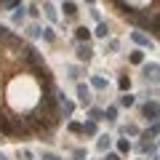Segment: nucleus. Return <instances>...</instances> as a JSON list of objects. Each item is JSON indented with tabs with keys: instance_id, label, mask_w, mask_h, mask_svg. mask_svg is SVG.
Segmentation results:
<instances>
[{
	"instance_id": "nucleus-1",
	"label": "nucleus",
	"mask_w": 160,
	"mask_h": 160,
	"mask_svg": "<svg viewBox=\"0 0 160 160\" xmlns=\"http://www.w3.org/2000/svg\"><path fill=\"white\" fill-rule=\"evenodd\" d=\"M142 118H147L149 123L160 120V104H158V102H147V104L142 107Z\"/></svg>"
},
{
	"instance_id": "nucleus-2",
	"label": "nucleus",
	"mask_w": 160,
	"mask_h": 160,
	"mask_svg": "<svg viewBox=\"0 0 160 160\" xmlns=\"http://www.w3.org/2000/svg\"><path fill=\"white\" fill-rule=\"evenodd\" d=\"M144 78L152 83H160V64H144Z\"/></svg>"
},
{
	"instance_id": "nucleus-3",
	"label": "nucleus",
	"mask_w": 160,
	"mask_h": 160,
	"mask_svg": "<svg viewBox=\"0 0 160 160\" xmlns=\"http://www.w3.org/2000/svg\"><path fill=\"white\" fill-rule=\"evenodd\" d=\"M91 56H93V48L88 43H78V59L80 62H91Z\"/></svg>"
},
{
	"instance_id": "nucleus-4",
	"label": "nucleus",
	"mask_w": 160,
	"mask_h": 160,
	"mask_svg": "<svg viewBox=\"0 0 160 160\" xmlns=\"http://www.w3.org/2000/svg\"><path fill=\"white\" fill-rule=\"evenodd\" d=\"M78 99L80 104H91V91H88L86 83H78Z\"/></svg>"
},
{
	"instance_id": "nucleus-5",
	"label": "nucleus",
	"mask_w": 160,
	"mask_h": 160,
	"mask_svg": "<svg viewBox=\"0 0 160 160\" xmlns=\"http://www.w3.org/2000/svg\"><path fill=\"white\" fill-rule=\"evenodd\" d=\"M131 40L136 46H142V48H152V40H149L147 35H142V32H131Z\"/></svg>"
},
{
	"instance_id": "nucleus-6",
	"label": "nucleus",
	"mask_w": 160,
	"mask_h": 160,
	"mask_svg": "<svg viewBox=\"0 0 160 160\" xmlns=\"http://www.w3.org/2000/svg\"><path fill=\"white\" fill-rule=\"evenodd\" d=\"M59 109H62V115H67V118H69V115H72V109H75V104L72 102H67V99H59Z\"/></svg>"
},
{
	"instance_id": "nucleus-7",
	"label": "nucleus",
	"mask_w": 160,
	"mask_h": 160,
	"mask_svg": "<svg viewBox=\"0 0 160 160\" xmlns=\"http://www.w3.org/2000/svg\"><path fill=\"white\" fill-rule=\"evenodd\" d=\"M0 40H6V43H11V46H16V43H19V40L8 32V27H3V24H0Z\"/></svg>"
},
{
	"instance_id": "nucleus-8",
	"label": "nucleus",
	"mask_w": 160,
	"mask_h": 160,
	"mask_svg": "<svg viewBox=\"0 0 160 160\" xmlns=\"http://www.w3.org/2000/svg\"><path fill=\"white\" fill-rule=\"evenodd\" d=\"M75 38H78V43H88V38H91V32H88L86 27H78V29H75Z\"/></svg>"
},
{
	"instance_id": "nucleus-9",
	"label": "nucleus",
	"mask_w": 160,
	"mask_h": 160,
	"mask_svg": "<svg viewBox=\"0 0 160 160\" xmlns=\"http://www.w3.org/2000/svg\"><path fill=\"white\" fill-rule=\"evenodd\" d=\"M91 86L96 88V91H104V88H107V80H104L102 75H93V78H91Z\"/></svg>"
},
{
	"instance_id": "nucleus-10",
	"label": "nucleus",
	"mask_w": 160,
	"mask_h": 160,
	"mask_svg": "<svg viewBox=\"0 0 160 160\" xmlns=\"http://www.w3.org/2000/svg\"><path fill=\"white\" fill-rule=\"evenodd\" d=\"M109 142H112L109 136H99V142H96V149H99V152H107V149H109Z\"/></svg>"
},
{
	"instance_id": "nucleus-11",
	"label": "nucleus",
	"mask_w": 160,
	"mask_h": 160,
	"mask_svg": "<svg viewBox=\"0 0 160 160\" xmlns=\"http://www.w3.org/2000/svg\"><path fill=\"white\" fill-rule=\"evenodd\" d=\"M133 102H136V99H133V93L123 91V96H120V104H123V107H133Z\"/></svg>"
},
{
	"instance_id": "nucleus-12",
	"label": "nucleus",
	"mask_w": 160,
	"mask_h": 160,
	"mask_svg": "<svg viewBox=\"0 0 160 160\" xmlns=\"http://www.w3.org/2000/svg\"><path fill=\"white\" fill-rule=\"evenodd\" d=\"M83 133H88V136H96V120H88L86 126H83Z\"/></svg>"
},
{
	"instance_id": "nucleus-13",
	"label": "nucleus",
	"mask_w": 160,
	"mask_h": 160,
	"mask_svg": "<svg viewBox=\"0 0 160 160\" xmlns=\"http://www.w3.org/2000/svg\"><path fill=\"white\" fill-rule=\"evenodd\" d=\"M62 11L67 13V16H75V13H78V6H75V3H69V0H67V3H64V6H62Z\"/></svg>"
},
{
	"instance_id": "nucleus-14",
	"label": "nucleus",
	"mask_w": 160,
	"mask_h": 160,
	"mask_svg": "<svg viewBox=\"0 0 160 160\" xmlns=\"http://www.w3.org/2000/svg\"><path fill=\"white\" fill-rule=\"evenodd\" d=\"M93 35H96V38H107V35H109V27H107L104 22H99V27H96V32H93Z\"/></svg>"
},
{
	"instance_id": "nucleus-15",
	"label": "nucleus",
	"mask_w": 160,
	"mask_h": 160,
	"mask_svg": "<svg viewBox=\"0 0 160 160\" xmlns=\"http://www.w3.org/2000/svg\"><path fill=\"white\" fill-rule=\"evenodd\" d=\"M27 35H29V38H43V27H38V24H32V27L27 29Z\"/></svg>"
},
{
	"instance_id": "nucleus-16",
	"label": "nucleus",
	"mask_w": 160,
	"mask_h": 160,
	"mask_svg": "<svg viewBox=\"0 0 160 160\" xmlns=\"http://www.w3.org/2000/svg\"><path fill=\"white\" fill-rule=\"evenodd\" d=\"M24 22V8L19 6V8H13V24H22Z\"/></svg>"
},
{
	"instance_id": "nucleus-17",
	"label": "nucleus",
	"mask_w": 160,
	"mask_h": 160,
	"mask_svg": "<svg viewBox=\"0 0 160 160\" xmlns=\"http://www.w3.org/2000/svg\"><path fill=\"white\" fill-rule=\"evenodd\" d=\"M128 59H131V64H144V53L142 51H133Z\"/></svg>"
},
{
	"instance_id": "nucleus-18",
	"label": "nucleus",
	"mask_w": 160,
	"mask_h": 160,
	"mask_svg": "<svg viewBox=\"0 0 160 160\" xmlns=\"http://www.w3.org/2000/svg\"><path fill=\"white\" fill-rule=\"evenodd\" d=\"M128 149H131V144H128L126 139H120V142H118V152L120 155H128Z\"/></svg>"
},
{
	"instance_id": "nucleus-19",
	"label": "nucleus",
	"mask_w": 160,
	"mask_h": 160,
	"mask_svg": "<svg viewBox=\"0 0 160 160\" xmlns=\"http://www.w3.org/2000/svg\"><path fill=\"white\" fill-rule=\"evenodd\" d=\"M91 118H93V120H107V112H104V109H96V107H93V109H91Z\"/></svg>"
},
{
	"instance_id": "nucleus-20",
	"label": "nucleus",
	"mask_w": 160,
	"mask_h": 160,
	"mask_svg": "<svg viewBox=\"0 0 160 160\" xmlns=\"http://www.w3.org/2000/svg\"><path fill=\"white\" fill-rule=\"evenodd\" d=\"M118 86H120V91H131V80H128L126 75H123V78L118 80Z\"/></svg>"
},
{
	"instance_id": "nucleus-21",
	"label": "nucleus",
	"mask_w": 160,
	"mask_h": 160,
	"mask_svg": "<svg viewBox=\"0 0 160 160\" xmlns=\"http://www.w3.org/2000/svg\"><path fill=\"white\" fill-rule=\"evenodd\" d=\"M43 38H46L48 43H53V40H56V32H53L51 27H46V29H43Z\"/></svg>"
},
{
	"instance_id": "nucleus-22",
	"label": "nucleus",
	"mask_w": 160,
	"mask_h": 160,
	"mask_svg": "<svg viewBox=\"0 0 160 160\" xmlns=\"http://www.w3.org/2000/svg\"><path fill=\"white\" fill-rule=\"evenodd\" d=\"M120 131H123V133H128V136H139V128H136V126H123Z\"/></svg>"
},
{
	"instance_id": "nucleus-23",
	"label": "nucleus",
	"mask_w": 160,
	"mask_h": 160,
	"mask_svg": "<svg viewBox=\"0 0 160 160\" xmlns=\"http://www.w3.org/2000/svg\"><path fill=\"white\" fill-rule=\"evenodd\" d=\"M69 131H72V133H83V126H80V123H75V120H72V123H69Z\"/></svg>"
},
{
	"instance_id": "nucleus-24",
	"label": "nucleus",
	"mask_w": 160,
	"mask_h": 160,
	"mask_svg": "<svg viewBox=\"0 0 160 160\" xmlns=\"http://www.w3.org/2000/svg\"><path fill=\"white\" fill-rule=\"evenodd\" d=\"M104 112H107V120H115V118H118V109H115V107H107Z\"/></svg>"
},
{
	"instance_id": "nucleus-25",
	"label": "nucleus",
	"mask_w": 160,
	"mask_h": 160,
	"mask_svg": "<svg viewBox=\"0 0 160 160\" xmlns=\"http://www.w3.org/2000/svg\"><path fill=\"white\" fill-rule=\"evenodd\" d=\"M40 160H62V158L53 155V152H43V155H40Z\"/></svg>"
},
{
	"instance_id": "nucleus-26",
	"label": "nucleus",
	"mask_w": 160,
	"mask_h": 160,
	"mask_svg": "<svg viewBox=\"0 0 160 160\" xmlns=\"http://www.w3.org/2000/svg\"><path fill=\"white\" fill-rule=\"evenodd\" d=\"M46 13H48V19H51V22H56V11H53L48 3H46Z\"/></svg>"
},
{
	"instance_id": "nucleus-27",
	"label": "nucleus",
	"mask_w": 160,
	"mask_h": 160,
	"mask_svg": "<svg viewBox=\"0 0 160 160\" xmlns=\"http://www.w3.org/2000/svg\"><path fill=\"white\" fill-rule=\"evenodd\" d=\"M3 6H8V8H19V0H3Z\"/></svg>"
},
{
	"instance_id": "nucleus-28",
	"label": "nucleus",
	"mask_w": 160,
	"mask_h": 160,
	"mask_svg": "<svg viewBox=\"0 0 160 160\" xmlns=\"http://www.w3.org/2000/svg\"><path fill=\"white\" fill-rule=\"evenodd\" d=\"M86 158V152H83V149H75V160H83Z\"/></svg>"
},
{
	"instance_id": "nucleus-29",
	"label": "nucleus",
	"mask_w": 160,
	"mask_h": 160,
	"mask_svg": "<svg viewBox=\"0 0 160 160\" xmlns=\"http://www.w3.org/2000/svg\"><path fill=\"white\" fill-rule=\"evenodd\" d=\"M107 160H123V158H120V152H112V155H107Z\"/></svg>"
},
{
	"instance_id": "nucleus-30",
	"label": "nucleus",
	"mask_w": 160,
	"mask_h": 160,
	"mask_svg": "<svg viewBox=\"0 0 160 160\" xmlns=\"http://www.w3.org/2000/svg\"><path fill=\"white\" fill-rule=\"evenodd\" d=\"M0 160H8V158H6V155H3V152H0Z\"/></svg>"
},
{
	"instance_id": "nucleus-31",
	"label": "nucleus",
	"mask_w": 160,
	"mask_h": 160,
	"mask_svg": "<svg viewBox=\"0 0 160 160\" xmlns=\"http://www.w3.org/2000/svg\"><path fill=\"white\" fill-rule=\"evenodd\" d=\"M152 160H160V155H152Z\"/></svg>"
},
{
	"instance_id": "nucleus-32",
	"label": "nucleus",
	"mask_w": 160,
	"mask_h": 160,
	"mask_svg": "<svg viewBox=\"0 0 160 160\" xmlns=\"http://www.w3.org/2000/svg\"><path fill=\"white\" fill-rule=\"evenodd\" d=\"M86 3H93V0H86Z\"/></svg>"
},
{
	"instance_id": "nucleus-33",
	"label": "nucleus",
	"mask_w": 160,
	"mask_h": 160,
	"mask_svg": "<svg viewBox=\"0 0 160 160\" xmlns=\"http://www.w3.org/2000/svg\"><path fill=\"white\" fill-rule=\"evenodd\" d=\"M158 147H160V142H158Z\"/></svg>"
}]
</instances>
